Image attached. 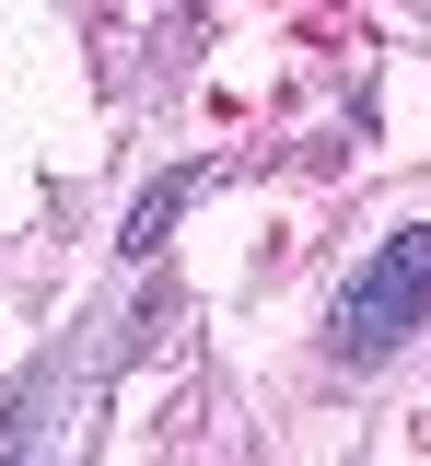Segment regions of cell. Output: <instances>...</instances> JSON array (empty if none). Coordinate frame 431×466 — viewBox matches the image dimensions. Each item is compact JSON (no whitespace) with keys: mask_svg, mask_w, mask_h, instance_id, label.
I'll return each instance as SVG.
<instances>
[{"mask_svg":"<svg viewBox=\"0 0 431 466\" xmlns=\"http://www.w3.org/2000/svg\"><path fill=\"white\" fill-rule=\"evenodd\" d=\"M420 315H431V233L408 222V233H385L373 268L338 291V361H385Z\"/></svg>","mask_w":431,"mask_h":466,"instance_id":"6da1fadb","label":"cell"}]
</instances>
